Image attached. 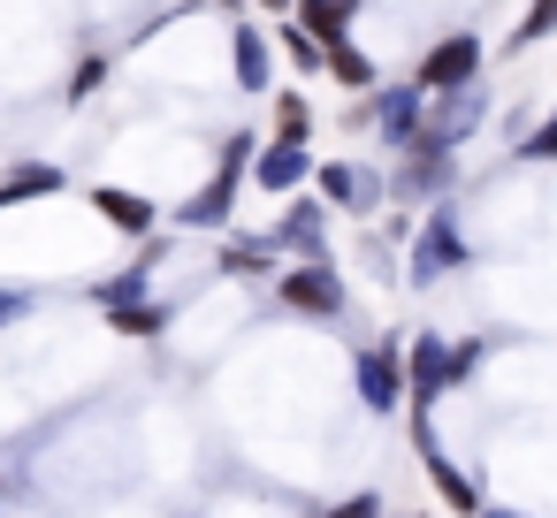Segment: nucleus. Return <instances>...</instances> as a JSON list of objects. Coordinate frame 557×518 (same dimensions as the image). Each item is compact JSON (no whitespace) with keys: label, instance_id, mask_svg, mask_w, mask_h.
Returning a JSON list of instances; mask_svg holds the SVG:
<instances>
[{"label":"nucleus","instance_id":"nucleus-3","mask_svg":"<svg viewBox=\"0 0 557 518\" xmlns=\"http://www.w3.org/2000/svg\"><path fill=\"white\" fill-rule=\"evenodd\" d=\"M252 153H260V138H245V130H237V138L222 146L214 176L176 206V222H184V229H230V206H237V184L252 176Z\"/></svg>","mask_w":557,"mask_h":518},{"label":"nucleus","instance_id":"nucleus-6","mask_svg":"<svg viewBox=\"0 0 557 518\" xmlns=\"http://www.w3.org/2000/svg\"><path fill=\"white\" fill-rule=\"evenodd\" d=\"M329 199L321 191H298V199H283V214L268 222V244L283 252V260H329Z\"/></svg>","mask_w":557,"mask_h":518},{"label":"nucleus","instance_id":"nucleus-26","mask_svg":"<svg viewBox=\"0 0 557 518\" xmlns=\"http://www.w3.org/2000/svg\"><path fill=\"white\" fill-rule=\"evenodd\" d=\"M481 518H534V510H519V503H481Z\"/></svg>","mask_w":557,"mask_h":518},{"label":"nucleus","instance_id":"nucleus-1","mask_svg":"<svg viewBox=\"0 0 557 518\" xmlns=\"http://www.w3.org/2000/svg\"><path fill=\"white\" fill-rule=\"evenodd\" d=\"M466 260H473V244H466L458 214H450V206H428L420 229H412V244H405V282L428 290V282H443V275H466Z\"/></svg>","mask_w":557,"mask_h":518},{"label":"nucleus","instance_id":"nucleus-27","mask_svg":"<svg viewBox=\"0 0 557 518\" xmlns=\"http://www.w3.org/2000/svg\"><path fill=\"white\" fill-rule=\"evenodd\" d=\"M260 9H298V0H260Z\"/></svg>","mask_w":557,"mask_h":518},{"label":"nucleus","instance_id":"nucleus-5","mask_svg":"<svg viewBox=\"0 0 557 518\" xmlns=\"http://www.w3.org/2000/svg\"><path fill=\"white\" fill-rule=\"evenodd\" d=\"M481 123H488L481 85H466V92H435V100H428V115H420V138H412L405 153H458Z\"/></svg>","mask_w":557,"mask_h":518},{"label":"nucleus","instance_id":"nucleus-14","mask_svg":"<svg viewBox=\"0 0 557 518\" xmlns=\"http://www.w3.org/2000/svg\"><path fill=\"white\" fill-rule=\"evenodd\" d=\"M92 214H100L115 237H131V244H146V237L161 229V206H153L146 191H123V184H100V191H92Z\"/></svg>","mask_w":557,"mask_h":518},{"label":"nucleus","instance_id":"nucleus-10","mask_svg":"<svg viewBox=\"0 0 557 518\" xmlns=\"http://www.w3.org/2000/svg\"><path fill=\"white\" fill-rule=\"evenodd\" d=\"M313 191H321L336 214H374V206L389 199V176L367 168V161H321V168H313Z\"/></svg>","mask_w":557,"mask_h":518},{"label":"nucleus","instance_id":"nucleus-11","mask_svg":"<svg viewBox=\"0 0 557 518\" xmlns=\"http://www.w3.org/2000/svg\"><path fill=\"white\" fill-rule=\"evenodd\" d=\"M252 184H260L268 199H298V191L313 184V146H306V138H260Z\"/></svg>","mask_w":557,"mask_h":518},{"label":"nucleus","instance_id":"nucleus-4","mask_svg":"<svg viewBox=\"0 0 557 518\" xmlns=\"http://www.w3.org/2000/svg\"><path fill=\"white\" fill-rule=\"evenodd\" d=\"M275 305L298 313V320H336V313L351 305V290H344V275H336L329 260H283V275H275Z\"/></svg>","mask_w":557,"mask_h":518},{"label":"nucleus","instance_id":"nucleus-12","mask_svg":"<svg viewBox=\"0 0 557 518\" xmlns=\"http://www.w3.org/2000/svg\"><path fill=\"white\" fill-rule=\"evenodd\" d=\"M450 184H458V153H397L389 168V199L405 206H443Z\"/></svg>","mask_w":557,"mask_h":518},{"label":"nucleus","instance_id":"nucleus-7","mask_svg":"<svg viewBox=\"0 0 557 518\" xmlns=\"http://www.w3.org/2000/svg\"><path fill=\"white\" fill-rule=\"evenodd\" d=\"M412 85L435 100V92H466V85H481V31H450V39H435L420 62H412Z\"/></svg>","mask_w":557,"mask_h":518},{"label":"nucleus","instance_id":"nucleus-15","mask_svg":"<svg viewBox=\"0 0 557 518\" xmlns=\"http://www.w3.org/2000/svg\"><path fill=\"white\" fill-rule=\"evenodd\" d=\"M214 267H222V275H237V282H260V275L275 282V275H283V252H275L268 237H222Z\"/></svg>","mask_w":557,"mask_h":518},{"label":"nucleus","instance_id":"nucleus-29","mask_svg":"<svg viewBox=\"0 0 557 518\" xmlns=\"http://www.w3.org/2000/svg\"><path fill=\"white\" fill-rule=\"evenodd\" d=\"M405 518H420V510H405Z\"/></svg>","mask_w":557,"mask_h":518},{"label":"nucleus","instance_id":"nucleus-22","mask_svg":"<svg viewBox=\"0 0 557 518\" xmlns=\"http://www.w3.org/2000/svg\"><path fill=\"white\" fill-rule=\"evenodd\" d=\"M108 320H115V336H138V343H146V336L169 328V305H123V313H108Z\"/></svg>","mask_w":557,"mask_h":518},{"label":"nucleus","instance_id":"nucleus-23","mask_svg":"<svg viewBox=\"0 0 557 518\" xmlns=\"http://www.w3.org/2000/svg\"><path fill=\"white\" fill-rule=\"evenodd\" d=\"M321 518H389V503H382V488H359V495H344V503H329Z\"/></svg>","mask_w":557,"mask_h":518},{"label":"nucleus","instance_id":"nucleus-20","mask_svg":"<svg viewBox=\"0 0 557 518\" xmlns=\"http://www.w3.org/2000/svg\"><path fill=\"white\" fill-rule=\"evenodd\" d=\"M275 47L290 54V70H329V47H321L298 16H290V24H275Z\"/></svg>","mask_w":557,"mask_h":518},{"label":"nucleus","instance_id":"nucleus-25","mask_svg":"<svg viewBox=\"0 0 557 518\" xmlns=\"http://www.w3.org/2000/svg\"><path fill=\"white\" fill-rule=\"evenodd\" d=\"M24 313H32V298H16V290H0V328H16Z\"/></svg>","mask_w":557,"mask_h":518},{"label":"nucleus","instance_id":"nucleus-9","mask_svg":"<svg viewBox=\"0 0 557 518\" xmlns=\"http://www.w3.org/2000/svg\"><path fill=\"white\" fill-rule=\"evenodd\" d=\"M412 450H420V472H428V488L458 510V518H481V480H466L458 472V457L443 450V434H435V419H412Z\"/></svg>","mask_w":557,"mask_h":518},{"label":"nucleus","instance_id":"nucleus-16","mask_svg":"<svg viewBox=\"0 0 557 518\" xmlns=\"http://www.w3.org/2000/svg\"><path fill=\"white\" fill-rule=\"evenodd\" d=\"M54 191H62V168L54 161H16L9 176H0V214L24 206V199H54Z\"/></svg>","mask_w":557,"mask_h":518},{"label":"nucleus","instance_id":"nucleus-24","mask_svg":"<svg viewBox=\"0 0 557 518\" xmlns=\"http://www.w3.org/2000/svg\"><path fill=\"white\" fill-rule=\"evenodd\" d=\"M519 161H557V115H549L542 130H527V138H519Z\"/></svg>","mask_w":557,"mask_h":518},{"label":"nucleus","instance_id":"nucleus-21","mask_svg":"<svg viewBox=\"0 0 557 518\" xmlns=\"http://www.w3.org/2000/svg\"><path fill=\"white\" fill-rule=\"evenodd\" d=\"M275 138H306L313 146V100L306 92H275Z\"/></svg>","mask_w":557,"mask_h":518},{"label":"nucleus","instance_id":"nucleus-2","mask_svg":"<svg viewBox=\"0 0 557 518\" xmlns=\"http://www.w3.org/2000/svg\"><path fill=\"white\" fill-rule=\"evenodd\" d=\"M458 381H466L458 343H450L443 328H420V343L405 351V404H412V419H435V404H443Z\"/></svg>","mask_w":557,"mask_h":518},{"label":"nucleus","instance_id":"nucleus-13","mask_svg":"<svg viewBox=\"0 0 557 518\" xmlns=\"http://www.w3.org/2000/svg\"><path fill=\"white\" fill-rule=\"evenodd\" d=\"M367 108H374V130H382V146H412L420 138V115H428V92L420 85H382V92H367Z\"/></svg>","mask_w":557,"mask_h":518},{"label":"nucleus","instance_id":"nucleus-28","mask_svg":"<svg viewBox=\"0 0 557 518\" xmlns=\"http://www.w3.org/2000/svg\"><path fill=\"white\" fill-rule=\"evenodd\" d=\"M0 518H9V495H0Z\"/></svg>","mask_w":557,"mask_h":518},{"label":"nucleus","instance_id":"nucleus-17","mask_svg":"<svg viewBox=\"0 0 557 518\" xmlns=\"http://www.w3.org/2000/svg\"><path fill=\"white\" fill-rule=\"evenodd\" d=\"M230 62H237V92H268V39H260V24L230 31Z\"/></svg>","mask_w":557,"mask_h":518},{"label":"nucleus","instance_id":"nucleus-19","mask_svg":"<svg viewBox=\"0 0 557 518\" xmlns=\"http://www.w3.org/2000/svg\"><path fill=\"white\" fill-rule=\"evenodd\" d=\"M329 77H336L344 92H382V77H374V62H367V54H359L351 39H336V47H329Z\"/></svg>","mask_w":557,"mask_h":518},{"label":"nucleus","instance_id":"nucleus-8","mask_svg":"<svg viewBox=\"0 0 557 518\" xmlns=\"http://www.w3.org/2000/svg\"><path fill=\"white\" fill-rule=\"evenodd\" d=\"M351 396H359V412L389 419V412L405 404V351H397V343H367V351H351Z\"/></svg>","mask_w":557,"mask_h":518},{"label":"nucleus","instance_id":"nucleus-18","mask_svg":"<svg viewBox=\"0 0 557 518\" xmlns=\"http://www.w3.org/2000/svg\"><path fill=\"white\" fill-rule=\"evenodd\" d=\"M321 47H336V39H351V0H298V9H290Z\"/></svg>","mask_w":557,"mask_h":518}]
</instances>
